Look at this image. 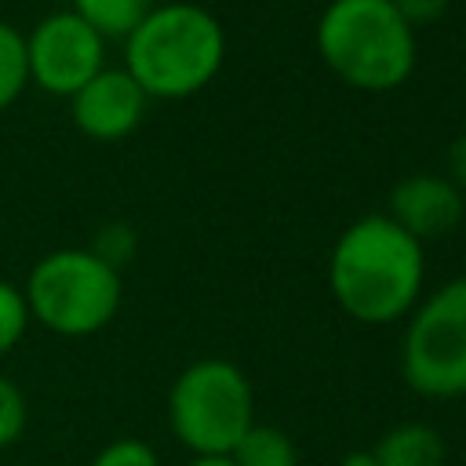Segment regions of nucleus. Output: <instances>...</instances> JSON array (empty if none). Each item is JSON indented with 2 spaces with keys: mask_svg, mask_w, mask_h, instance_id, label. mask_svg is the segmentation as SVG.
<instances>
[{
  "mask_svg": "<svg viewBox=\"0 0 466 466\" xmlns=\"http://www.w3.org/2000/svg\"><path fill=\"white\" fill-rule=\"evenodd\" d=\"M87 251H91V255H98L106 266H113V269L120 273V269L135 258V251H138V233H135L127 222L113 218V222H106V226H98V229H95V237H91Z\"/></svg>",
  "mask_w": 466,
  "mask_h": 466,
  "instance_id": "4468645a",
  "label": "nucleus"
},
{
  "mask_svg": "<svg viewBox=\"0 0 466 466\" xmlns=\"http://www.w3.org/2000/svg\"><path fill=\"white\" fill-rule=\"evenodd\" d=\"M29 320L62 339H87L102 331L120 309V273L87 248H55L33 262L25 277Z\"/></svg>",
  "mask_w": 466,
  "mask_h": 466,
  "instance_id": "20e7f679",
  "label": "nucleus"
},
{
  "mask_svg": "<svg viewBox=\"0 0 466 466\" xmlns=\"http://www.w3.org/2000/svg\"><path fill=\"white\" fill-rule=\"evenodd\" d=\"M29 84L47 95H76L98 69H106V40L73 11H51L25 33Z\"/></svg>",
  "mask_w": 466,
  "mask_h": 466,
  "instance_id": "0eeeda50",
  "label": "nucleus"
},
{
  "mask_svg": "<svg viewBox=\"0 0 466 466\" xmlns=\"http://www.w3.org/2000/svg\"><path fill=\"white\" fill-rule=\"evenodd\" d=\"M226 62L222 22L189 0L157 4L124 36V69L153 98L178 102L204 91Z\"/></svg>",
  "mask_w": 466,
  "mask_h": 466,
  "instance_id": "f03ea898",
  "label": "nucleus"
},
{
  "mask_svg": "<svg viewBox=\"0 0 466 466\" xmlns=\"http://www.w3.org/2000/svg\"><path fill=\"white\" fill-rule=\"evenodd\" d=\"M167 422L193 455H229L255 422V390L226 357L186 364L167 390Z\"/></svg>",
  "mask_w": 466,
  "mask_h": 466,
  "instance_id": "39448f33",
  "label": "nucleus"
},
{
  "mask_svg": "<svg viewBox=\"0 0 466 466\" xmlns=\"http://www.w3.org/2000/svg\"><path fill=\"white\" fill-rule=\"evenodd\" d=\"M186 466H237L229 455H193Z\"/></svg>",
  "mask_w": 466,
  "mask_h": 466,
  "instance_id": "412c9836",
  "label": "nucleus"
},
{
  "mask_svg": "<svg viewBox=\"0 0 466 466\" xmlns=\"http://www.w3.org/2000/svg\"><path fill=\"white\" fill-rule=\"evenodd\" d=\"M462 211H466V197L444 175L419 171V175L400 178L390 189V211L386 215L422 244V240L448 237L451 229H459Z\"/></svg>",
  "mask_w": 466,
  "mask_h": 466,
  "instance_id": "1a4fd4ad",
  "label": "nucleus"
},
{
  "mask_svg": "<svg viewBox=\"0 0 466 466\" xmlns=\"http://www.w3.org/2000/svg\"><path fill=\"white\" fill-rule=\"evenodd\" d=\"M317 51L342 84L368 95L408 84L419 58L415 29L393 0H331L317 18Z\"/></svg>",
  "mask_w": 466,
  "mask_h": 466,
  "instance_id": "7ed1b4c3",
  "label": "nucleus"
},
{
  "mask_svg": "<svg viewBox=\"0 0 466 466\" xmlns=\"http://www.w3.org/2000/svg\"><path fill=\"white\" fill-rule=\"evenodd\" d=\"M149 95L135 84L124 66L98 69L76 95H69V116L91 142H120L146 120Z\"/></svg>",
  "mask_w": 466,
  "mask_h": 466,
  "instance_id": "6e6552de",
  "label": "nucleus"
},
{
  "mask_svg": "<svg viewBox=\"0 0 466 466\" xmlns=\"http://www.w3.org/2000/svg\"><path fill=\"white\" fill-rule=\"evenodd\" d=\"M29 328V306H25V295L22 288H15L11 280L0 277V357L11 353L22 335Z\"/></svg>",
  "mask_w": 466,
  "mask_h": 466,
  "instance_id": "2eb2a0df",
  "label": "nucleus"
},
{
  "mask_svg": "<svg viewBox=\"0 0 466 466\" xmlns=\"http://www.w3.org/2000/svg\"><path fill=\"white\" fill-rule=\"evenodd\" d=\"M426 280L422 244L390 215H360L350 222L328 258V288L335 306L368 328L404 320Z\"/></svg>",
  "mask_w": 466,
  "mask_h": 466,
  "instance_id": "f257e3e1",
  "label": "nucleus"
},
{
  "mask_svg": "<svg viewBox=\"0 0 466 466\" xmlns=\"http://www.w3.org/2000/svg\"><path fill=\"white\" fill-rule=\"evenodd\" d=\"M400 375L426 400L466 397V273L444 280L408 313Z\"/></svg>",
  "mask_w": 466,
  "mask_h": 466,
  "instance_id": "423d86ee",
  "label": "nucleus"
},
{
  "mask_svg": "<svg viewBox=\"0 0 466 466\" xmlns=\"http://www.w3.org/2000/svg\"><path fill=\"white\" fill-rule=\"evenodd\" d=\"M25 422H29V404L22 386L0 371V448H11L25 433Z\"/></svg>",
  "mask_w": 466,
  "mask_h": 466,
  "instance_id": "dca6fc26",
  "label": "nucleus"
},
{
  "mask_svg": "<svg viewBox=\"0 0 466 466\" xmlns=\"http://www.w3.org/2000/svg\"><path fill=\"white\" fill-rule=\"evenodd\" d=\"M157 0H73V15H80L102 40H124L149 11Z\"/></svg>",
  "mask_w": 466,
  "mask_h": 466,
  "instance_id": "f8f14e48",
  "label": "nucleus"
},
{
  "mask_svg": "<svg viewBox=\"0 0 466 466\" xmlns=\"http://www.w3.org/2000/svg\"><path fill=\"white\" fill-rule=\"evenodd\" d=\"M339 466H375V455H371V448H357V451L342 455Z\"/></svg>",
  "mask_w": 466,
  "mask_h": 466,
  "instance_id": "aec40b11",
  "label": "nucleus"
},
{
  "mask_svg": "<svg viewBox=\"0 0 466 466\" xmlns=\"http://www.w3.org/2000/svg\"><path fill=\"white\" fill-rule=\"evenodd\" d=\"M448 4H451V0H393L397 15H400V18H404L411 29L441 22V18L448 15Z\"/></svg>",
  "mask_w": 466,
  "mask_h": 466,
  "instance_id": "a211bd4d",
  "label": "nucleus"
},
{
  "mask_svg": "<svg viewBox=\"0 0 466 466\" xmlns=\"http://www.w3.org/2000/svg\"><path fill=\"white\" fill-rule=\"evenodd\" d=\"M375 466H444L448 444L430 422H397L371 444Z\"/></svg>",
  "mask_w": 466,
  "mask_h": 466,
  "instance_id": "9d476101",
  "label": "nucleus"
},
{
  "mask_svg": "<svg viewBox=\"0 0 466 466\" xmlns=\"http://www.w3.org/2000/svg\"><path fill=\"white\" fill-rule=\"evenodd\" d=\"M229 459L237 466H299V448L280 426L255 419L248 426V433L233 444Z\"/></svg>",
  "mask_w": 466,
  "mask_h": 466,
  "instance_id": "9b49d317",
  "label": "nucleus"
},
{
  "mask_svg": "<svg viewBox=\"0 0 466 466\" xmlns=\"http://www.w3.org/2000/svg\"><path fill=\"white\" fill-rule=\"evenodd\" d=\"M25 87H29L25 33H18L11 22L0 18V113L11 109Z\"/></svg>",
  "mask_w": 466,
  "mask_h": 466,
  "instance_id": "ddd939ff",
  "label": "nucleus"
},
{
  "mask_svg": "<svg viewBox=\"0 0 466 466\" xmlns=\"http://www.w3.org/2000/svg\"><path fill=\"white\" fill-rule=\"evenodd\" d=\"M91 466H160L157 451L138 441V437H116L106 448H98V455L91 459Z\"/></svg>",
  "mask_w": 466,
  "mask_h": 466,
  "instance_id": "f3484780",
  "label": "nucleus"
},
{
  "mask_svg": "<svg viewBox=\"0 0 466 466\" xmlns=\"http://www.w3.org/2000/svg\"><path fill=\"white\" fill-rule=\"evenodd\" d=\"M462 197H466V135H459L448 146V175H444Z\"/></svg>",
  "mask_w": 466,
  "mask_h": 466,
  "instance_id": "6ab92c4d",
  "label": "nucleus"
}]
</instances>
